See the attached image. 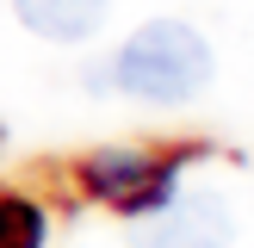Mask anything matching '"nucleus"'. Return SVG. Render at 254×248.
Listing matches in <instances>:
<instances>
[{
    "mask_svg": "<svg viewBox=\"0 0 254 248\" xmlns=\"http://www.w3.org/2000/svg\"><path fill=\"white\" fill-rule=\"evenodd\" d=\"M81 174H87V192L124 217H143L168 192H180V168L161 155H136V149H99V155H87Z\"/></svg>",
    "mask_w": 254,
    "mask_h": 248,
    "instance_id": "3",
    "label": "nucleus"
},
{
    "mask_svg": "<svg viewBox=\"0 0 254 248\" xmlns=\"http://www.w3.org/2000/svg\"><path fill=\"white\" fill-rule=\"evenodd\" d=\"M211 68L217 56L186 19H149L112 50L99 87H118L124 99H143V106H186L211 87Z\"/></svg>",
    "mask_w": 254,
    "mask_h": 248,
    "instance_id": "1",
    "label": "nucleus"
},
{
    "mask_svg": "<svg viewBox=\"0 0 254 248\" xmlns=\"http://www.w3.org/2000/svg\"><path fill=\"white\" fill-rule=\"evenodd\" d=\"M0 248H44V211L31 198H0Z\"/></svg>",
    "mask_w": 254,
    "mask_h": 248,
    "instance_id": "5",
    "label": "nucleus"
},
{
    "mask_svg": "<svg viewBox=\"0 0 254 248\" xmlns=\"http://www.w3.org/2000/svg\"><path fill=\"white\" fill-rule=\"evenodd\" d=\"M236 217L217 192H168L130 223V248H230Z\"/></svg>",
    "mask_w": 254,
    "mask_h": 248,
    "instance_id": "2",
    "label": "nucleus"
},
{
    "mask_svg": "<svg viewBox=\"0 0 254 248\" xmlns=\"http://www.w3.org/2000/svg\"><path fill=\"white\" fill-rule=\"evenodd\" d=\"M12 12H19L25 31L50 37V44H81L106 25L112 0H12Z\"/></svg>",
    "mask_w": 254,
    "mask_h": 248,
    "instance_id": "4",
    "label": "nucleus"
}]
</instances>
